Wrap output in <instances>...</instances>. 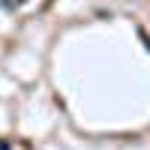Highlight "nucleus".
Wrapping results in <instances>:
<instances>
[{
  "label": "nucleus",
  "instance_id": "nucleus-1",
  "mask_svg": "<svg viewBox=\"0 0 150 150\" xmlns=\"http://www.w3.org/2000/svg\"><path fill=\"white\" fill-rule=\"evenodd\" d=\"M21 3H24V0H3V6H6V9H9V6H21Z\"/></svg>",
  "mask_w": 150,
  "mask_h": 150
}]
</instances>
